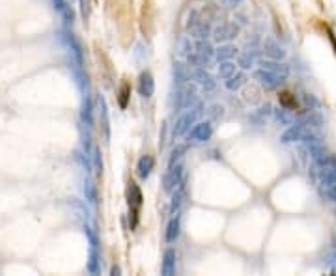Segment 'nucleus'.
<instances>
[{"instance_id":"obj_1","label":"nucleus","mask_w":336,"mask_h":276,"mask_svg":"<svg viewBox=\"0 0 336 276\" xmlns=\"http://www.w3.org/2000/svg\"><path fill=\"white\" fill-rule=\"evenodd\" d=\"M127 200L131 205V215H133V220H131V230L137 228L138 222V209L142 205V191L138 189V185L135 181H129V187H127Z\"/></svg>"},{"instance_id":"obj_2","label":"nucleus","mask_w":336,"mask_h":276,"mask_svg":"<svg viewBox=\"0 0 336 276\" xmlns=\"http://www.w3.org/2000/svg\"><path fill=\"white\" fill-rule=\"evenodd\" d=\"M181 179H183V166L181 164H176V166H170V170L165 174L163 177V189L167 192L176 191L179 185H181Z\"/></svg>"},{"instance_id":"obj_3","label":"nucleus","mask_w":336,"mask_h":276,"mask_svg":"<svg viewBox=\"0 0 336 276\" xmlns=\"http://www.w3.org/2000/svg\"><path fill=\"white\" fill-rule=\"evenodd\" d=\"M254 79L260 82L262 86H265L267 90H273V88H276V86H280L284 82V79H280V77H276L274 73H271V71H267V69H258L256 73H254Z\"/></svg>"},{"instance_id":"obj_4","label":"nucleus","mask_w":336,"mask_h":276,"mask_svg":"<svg viewBox=\"0 0 336 276\" xmlns=\"http://www.w3.org/2000/svg\"><path fill=\"white\" fill-rule=\"evenodd\" d=\"M153 90H155V82H153V77L149 71H144L138 77V94L142 97H151L153 96Z\"/></svg>"},{"instance_id":"obj_5","label":"nucleus","mask_w":336,"mask_h":276,"mask_svg":"<svg viewBox=\"0 0 336 276\" xmlns=\"http://www.w3.org/2000/svg\"><path fill=\"white\" fill-rule=\"evenodd\" d=\"M211 135H213V127H211L210 121H202L198 125H194V129L190 131V138L196 142H206L211 138Z\"/></svg>"},{"instance_id":"obj_6","label":"nucleus","mask_w":336,"mask_h":276,"mask_svg":"<svg viewBox=\"0 0 336 276\" xmlns=\"http://www.w3.org/2000/svg\"><path fill=\"white\" fill-rule=\"evenodd\" d=\"M196 114H198V112H185V114H183V116H181L178 121H176V129H174V135H176V137H181V135H185V133L189 131L190 125H192V121H194Z\"/></svg>"},{"instance_id":"obj_7","label":"nucleus","mask_w":336,"mask_h":276,"mask_svg":"<svg viewBox=\"0 0 336 276\" xmlns=\"http://www.w3.org/2000/svg\"><path fill=\"white\" fill-rule=\"evenodd\" d=\"M153 166H155V160H153L151 155H144V157H140V159H138V164H137L138 177L146 179L147 176L151 174V170H153Z\"/></svg>"},{"instance_id":"obj_8","label":"nucleus","mask_w":336,"mask_h":276,"mask_svg":"<svg viewBox=\"0 0 336 276\" xmlns=\"http://www.w3.org/2000/svg\"><path fill=\"white\" fill-rule=\"evenodd\" d=\"M163 275L165 276H172L176 273V254L174 250H167L165 252V257H163Z\"/></svg>"},{"instance_id":"obj_9","label":"nucleus","mask_w":336,"mask_h":276,"mask_svg":"<svg viewBox=\"0 0 336 276\" xmlns=\"http://www.w3.org/2000/svg\"><path fill=\"white\" fill-rule=\"evenodd\" d=\"M262 67H263V69H267V71H271V73H274L276 77H280V79H286V77H288V73H290L288 65L278 64V62H273V60L262 62Z\"/></svg>"},{"instance_id":"obj_10","label":"nucleus","mask_w":336,"mask_h":276,"mask_svg":"<svg viewBox=\"0 0 336 276\" xmlns=\"http://www.w3.org/2000/svg\"><path fill=\"white\" fill-rule=\"evenodd\" d=\"M178 235H179V218L178 217H174L167 226V235H165V239H167L168 243H174V241L178 239Z\"/></svg>"},{"instance_id":"obj_11","label":"nucleus","mask_w":336,"mask_h":276,"mask_svg":"<svg viewBox=\"0 0 336 276\" xmlns=\"http://www.w3.org/2000/svg\"><path fill=\"white\" fill-rule=\"evenodd\" d=\"M235 34H237V28H235L233 24H222L221 28H217L215 38L221 41V39H230V38H233Z\"/></svg>"},{"instance_id":"obj_12","label":"nucleus","mask_w":336,"mask_h":276,"mask_svg":"<svg viewBox=\"0 0 336 276\" xmlns=\"http://www.w3.org/2000/svg\"><path fill=\"white\" fill-rule=\"evenodd\" d=\"M265 51H267V54L271 56V58H274V60H278V58H282L284 54H286V51H284L282 47H278L274 41H271V39H267L265 41Z\"/></svg>"},{"instance_id":"obj_13","label":"nucleus","mask_w":336,"mask_h":276,"mask_svg":"<svg viewBox=\"0 0 336 276\" xmlns=\"http://www.w3.org/2000/svg\"><path fill=\"white\" fill-rule=\"evenodd\" d=\"M194 77L198 79L200 84L204 86V90H213V88H215V80H213V77H211L210 73H206V71H202V69H198Z\"/></svg>"},{"instance_id":"obj_14","label":"nucleus","mask_w":336,"mask_h":276,"mask_svg":"<svg viewBox=\"0 0 336 276\" xmlns=\"http://www.w3.org/2000/svg\"><path fill=\"white\" fill-rule=\"evenodd\" d=\"M185 202V189L183 187H178L176 189V192H174V196H172V213H176L181 207V203Z\"/></svg>"},{"instance_id":"obj_15","label":"nucleus","mask_w":336,"mask_h":276,"mask_svg":"<svg viewBox=\"0 0 336 276\" xmlns=\"http://www.w3.org/2000/svg\"><path fill=\"white\" fill-rule=\"evenodd\" d=\"M243 84H245V75H243V73L235 75V77L231 75L230 79H226V88H228V90H231V92L239 90Z\"/></svg>"},{"instance_id":"obj_16","label":"nucleus","mask_w":336,"mask_h":276,"mask_svg":"<svg viewBox=\"0 0 336 276\" xmlns=\"http://www.w3.org/2000/svg\"><path fill=\"white\" fill-rule=\"evenodd\" d=\"M187 149H189L187 144H178L176 148L172 149V155H170V166H174V164H176V162H178V160L187 153Z\"/></svg>"},{"instance_id":"obj_17","label":"nucleus","mask_w":336,"mask_h":276,"mask_svg":"<svg viewBox=\"0 0 336 276\" xmlns=\"http://www.w3.org/2000/svg\"><path fill=\"white\" fill-rule=\"evenodd\" d=\"M278 101H280V105L284 106V108H295L297 106V101H295V96L294 94H290V92H282L280 96H278Z\"/></svg>"},{"instance_id":"obj_18","label":"nucleus","mask_w":336,"mask_h":276,"mask_svg":"<svg viewBox=\"0 0 336 276\" xmlns=\"http://www.w3.org/2000/svg\"><path fill=\"white\" fill-rule=\"evenodd\" d=\"M235 47H231V45H224V47H221L219 51H217V60H221V62H226V60H230L231 56L235 54Z\"/></svg>"},{"instance_id":"obj_19","label":"nucleus","mask_w":336,"mask_h":276,"mask_svg":"<svg viewBox=\"0 0 336 276\" xmlns=\"http://www.w3.org/2000/svg\"><path fill=\"white\" fill-rule=\"evenodd\" d=\"M174 79L178 82H187L189 80V71L183 64H176L174 65Z\"/></svg>"},{"instance_id":"obj_20","label":"nucleus","mask_w":336,"mask_h":276,"mask_svg":"<svg viewBox=\"0 0 336 276\" xmlns=\"http://www.w3.org/2000/svg\"><path fill=\"white\" fill-rule=\"evenodd\" d=\"M235 73V65L231 64V62H222L221 67H219V75H221V79H230L231 75Z\"/></svg>"},{"instance_id":"obj_21","label":"nucleus","mask_w":336,"mask_h":276,"mask_svg":"<svg viewBox=\"0 0 336 276\" xmlns=\"http://www.w3.org/2000/svg\"><path fill=\"white\" fill-rule=\"evenodd\" d=\"M129 96H131V86L124 84V86H122V90H120V106H122V108H126V106H127Z\"/></svg>"},{"instance_id":"obj_22","label":"nucleus","mask_w":336,"mask_h":276,"mask_svg":"<svg viewBox=\"0 0 336 276\" xmlns=\"http://www.w3.org/2000/svg\"><path fill=\"white\" fill-rule=\"evenodd\" d=\"M54 4H56V8L62 11L63 15H65V19H67V21H73V13L69 11V8H67V4H65L63 0H54Z\"/></svg>"},{"instance_id":"obj_23","label":"nucleus","mask_w":336,"mask_h":276,"mask_svg":"<svg viewBox=\"0 0 336 276\" xmlns=\"http://www.w3.org/2000/svg\"><path fill=\"white\" fill-rule=\"evenodd\" d=\"M99 106H101V116H103V129H105V137L108 138V118H106V106L105 101L99 99Z\"/></svg>"},{"instance_id":"obj_24","label":"nucleus","mask_w":336,"mask_h":276,"mask_svg":"<svg viewBox=\"0 0 336 276\" xmlns=\"http://www.w3.org/2000/svg\"><path fill=\"white\" fill-rule=\"evenodd\" d=\"M198 53L206 54V56H211V54H213V49H211V45H210V43L200 41V43H198Z\"/></svg>"},{"instance_id":"obj_25","label":"nucleus","mask_w":336,"mask_h":276,"mask_svg":"<svg viewBox=\"0 0 336 276\" xmlns=\"http://www.w3.org/2000/svg\"><path fill=\"white\" fill-rule=\"evenodd\" d=\"M222 110H224L222 106H219V105H213V106H211V108H210V110H208V114H210L211 118H222V114H224Z\"/></svg>"},{"instance_id":"obj_26","label":"nucleus","mask_w":336,"mask_h":276,"mask_svg":"<svg viewBox=\"0 0 336 276\" xmlns=\"http://www.w3.org/2000/svg\"><path fill=\"white\" fill-rule=\"evenodd\" d=\"M83 118L88 121V123H92V105H90V103H86V105H84Z\"/></svg>"},{"instance_id":"obj_27","label":"nucleus","mask_w":336,"mask_h":276,"mask_svg":"<svg viewBox=\"0 0 336 276\" xmlns=\"http://www.w3.org/2000/svg\"><path fill=\"white\" fill-rule=\"evenodd\" d=\"M251 64H252V56H251V54H245V56H241V58H239V65H241L243 69L251 67Z\"/></svg>"},{"instance_id":"obj_28","label":"nucleus","mask_w":336,"mask_h":276,"mask_svg":"<svg viewBox=\"0 0 336 276\" xmlns=\"http://www.w3.org/2000/svg\"><path fill=\"white\" fill-rule=\"evenodd\" d=\"M86 191H88V198H90V202H95V191L92 189V185H90V183L86 185Z\"/></svg>"},{"instance_id":"obj_29","label":"nucleus","mask_w":336,"mask_h":276,"mask_svg":"<svg viewBox=\"0 0 336 276\" xmlns=\"http://www.w3.org/2000/svg\"><path fill=\"white\" fill-rule=\"evenodd\" d=\"M327 34H329V39H331V43H333V47H335V53H336V38H335V34L331 32L329 28H327Z\"/></svg>"},{"instance_id":"obj_30","label":"nucleus","mask_w":336,"mask_h":276,"mask_svg":"<svg viewBox=\"0 0 336 276\" xmlns=\"http://www.w3.org/2000/svg\"><path fill=\"white\" fill-rule=\"evenodd\" d=\"M81 4H83V15L86 17V13H88V2H86V0H81Z\"/></svg>"},{"instance_id":"obj_31","label":"nucleus","mask_w":336,"mask_h":276,"mask_svg":"<svg viewBox=\"0 0 336 276\" xmlns=\"http://www.w3.org/2000/svg\"><path fill=\"white\" fill-rule=\"evenodd\" d=\"M120 273H122V271H120V267H112V275H120Z\"/></svg>"},{"instance_id":"obj_32","label":"nucleus","mask_w":336,"mask_h":276,"mask_svg":"<svg viewBox=\"0 0 336 276\" xmlns=\"http://www.w3.org/2000/svg\"><path fill=\"white\" fill-rule=\"evenodd\" d=\"M233 2H239V0H233Z\"/></svg>"}]
</instances>
